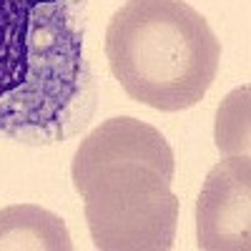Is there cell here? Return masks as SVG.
<instances>
[{
    "label": "cell",
    "mask_w": 251,
    "mask_h": 251,
    "mask_svg": "<svg viewBox=\"0 0 251 251\" xmlns=\"http://www.w3.org/2000/svg\"><path fill=\"white\" fill-rule=\"evenodd\" d=\"M83 0H0V136L53 143L88 123Z\"/></svg>",
    "instance_id": "6da1fadb"
},
{
    "label": "cell",
    "mask_w": 251,
    "mask_h": 251,
    "mask_svg": "<svg viewBox=\"0 0 251 251\" xmlns=\"http://www.w3.org/2000/svg\"><path fill=\"white\" fill-rule=\"evenodd\" d=\"M71 251L66 221L35 203H15L0 211V251Z\"/></svg>",
    "instance_id": "5b68a950"
},
{
    "label": "cell",
    "mask_w": 251,
    "mask_h": 251,
    "mask_svg": "<svg viewBox=\"0 0 251 251\" xmlns=\"http://www.w3.org/2000/svg\"><path fill=\"white\" fill-rule=\"evenodd\" d=\"M106 58L133 100L176 113L208 93L221 43L186 0H126L108 20Z\"/></svg>",
    "instance_id": "3957f363"
},
{
    "label": "cell",
    "mask_w": 251,
    "mask_h": 251,
    "mask_svg": "<svg viewBox=\"0 0 251 251\" xmlns=\"http://www.w3.org/2000/svg\"><path fill=\"white\" fill-rule=\"evenodd\" d=\"M249 153L228 156L208 171L196 201V239L203 251H249L251 246Z\"/></svg>",
    "instance_id": "277c9868"
},
{
    "label": "cell",
    "mask_w": 251,
    "mask_h": 251,
    "mask_svg": "<svg viewBox=\"0 0 251 251\" xmlns=\"http://www.w3.org/2000/svg\"><path fill=\"white\" fill-rule=\"evenodd\" d=\"M30 5H43V3H58V0H25Z\"/></svg>",
    "instance_id": "52a82bcc"
},
{
    "label": "cell",
    "mask_w": 251,
    "mask_h": 251,
    "mask_svg": "<svg viewBox=\"0 0 251 251\" xmlns=\"http://www.w3.org/2000/svg\"><path fill=\"white\" fill-rule=\"evenodd\" d=\"M174 151L166 136L131 116L103 121L73 156V188L86 201L98 251H171L178 224Z\"/></svg>",
    "instance_id": "7a4b0ae2"
},
{
    "label": "cell",
    "mask_w": 251,
    "mask_h": 251,
    "mask_svg": "<svg viewBox=\"0 0 251 251\" xmlns=\"http://www.w3.org/2000/svg\"><path fill=\"white\" fill-rule=\"evenodd\" d=\"M249 116V86L234 91L219 108L216 118V146L221 153H249V123L239 118Z\"/></svg>",
    "instance_id": "8992f818"
}]
</instances>
